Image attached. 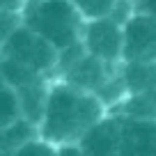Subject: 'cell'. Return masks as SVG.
<instances>
[{
	"instance_id": "1",
	"label": "cell",
	"mask_w": 156,
	"mask_h": 156,
	"mask_svg": "<svg viewBox=\"0 0 156 156\" xmlns=\"http://www.w3.org/2000/svg\"><path fill=\"white\" fill-rule=\"evenodd\" d=\"M106 117V103L92 92L69 83L51 87L48 108L41 122V138L53 145H78L92 126Z\"/></svg>"
},
{
	"instance_id": "2",
	"label": "cell",
	"mask_w": 156,
	"mask_h": 156,
	"mask_svg": "<svg viewBox=\"0 0 156 156\" xmlns=\"http://www.w3.org/2000/svg\"><path fill=\"white\" fill-rule=\"evenodd\" d=\"M30 30L51 41L58 51H67L78 44V7L71 0H39L25 14Z\"/></svg>"
},
{
	"instance_id": "3",
	"label": "cell",
	"mask_w": 156,
	"mask_h": 156,
	"mask_svg": "<svg viewBox=\"0 0 156 156\" xmlns=\"http://www.w3.org/2000/svg\"><path fill=\"white\" fill-rule=\"evenodd\" d=\"M2 48H5L2 51V58L21 62L37 73L48 71V69H53L60 62V51L51 41H46L41 34L30 30L28 25L25 28H16L5 39Z\"/></svg>"
},
{
	"instance_id": "4",
	"label": "cell",
	"mask_w": 156,
	"mask_h": 156,
	"mask_svg": "<svg viewBox=\"0 0 156 156\" xmlns=\"http://www.w3.org/2000/svg\"><path fill=\"white\" fill-rule=\"evenodd\" d=\"M124 60L126 62H156V19L140 14L124 25Z\"/></svg>"
},
{
	"instance_id": "5",
	"label": "cell",
	"mask_w": 156,
	"mask_h": 156,
	"mask_svg": "<svg viewBox=\"0 0 156 156\" xmlns=\"http://www.w3.org/2000/svg\"><path fill=\"white\" fill-rule=\"evenodd\" d=\"M85 51L106 64L124 58V30H119L117 21L94 19L85 30Z\"/></svg>"
},
{
	"instance_id": "6",
	"label": "cell",
	"mask_w": 156,
	"mask_h": 156,
	"mask_svg": "<svg viewBox=\"0 0 156 156\" xmlns=\"http://www.w3.org/2000/svg\"><path fill=\"white\" fill-rule=\"evenodd\" d=\"M87 156H119L122 149V115L103 117L78 142Z\"/></svg>"
},
{
	"instance_id": "7",
	"label": "cell",
	"mask_w": 156,
	"mask_h": 156,
	"mask_svg": "<svg viewBox=\"0 0 156 156\" xmlns=\"http://www.w3.org/2000/svg\"><path fill=\"white\" fill-rule=\"evenodd\" d=\"M119 156H156V119H133L122 115Z\"/></svg>"
},
{
	"instance_id": "8",
	"label": "cell",
	"mask_w": 156,
	"mask_h": 156,
	"mask_svg": "<svg viewBox=\"0 0 156 156\" xmlns=\"http://www.w3.org/2000/svg\"><path fill=\"white\" fill-rule=\"evenodd\" d=\"M69 85L85 92L99 94L108 85V73H106V62H101L94 55L80 58L71 69H69Z\"/></svg>"
},
{
	"instance_id": "9",
	"label": "cell",
	"mask_w": 156,
	"mask_h": 156,
	"mask_svg": "<svg viewBox=\"0 0 156 156\" xmlns=\"http://www.w3.org/2000/svg\"><path fill=\"white\" fill-rule=\"evenodd\" d=\"M16 92H19V99H21L23 117L41 129V122H44V117H46V108H48L51 87H46L44 80H39V83L28 85L23 90H16Z\"/></svg>"
},
{
	"instance_id": "10",
	"label": "cell",
	"mask_w": 156,
	"mask_h": 156,
	"mask_svg": "<svg viewBox=\"0 0 156 156\" xmlns=\"http://www.w3.org/2000/svg\"><path fill=\"white\" fill-rule=\"evenodd\" d=\"M122 80L129 94H142L156 90V62H126Z\"/></svg>"
},
{
	"instance_id": "11",
	"label": "cell",
	"mask_w": 156,
	"mask_h": 156,
	"mask_svg": "<svg viewBox=\"0 0 156 156\" xmlns=\"http://www.w3.org/2000/svg\"><path fill=\"white\" fill-rule=\"evenodd\" d=\"M37 138H41V129L37 126V124L28 122V119H19V122H14L12 126L2 129V140H0V147H2V156L12 154V151H16L19 147L28 145V142L37 140Z\"/></svg>"
},
{
	"instance_id": "12",
	"label": "cell",
	"mask_w": 156,
	"mask_h": 156,
	"mask_svg": "<svg viewBox=\"0 0 156 156\" xmlns=\"http://www.w3.org/2000/svg\"><path fill=\"white\" fill-rule=\"evenodd\" d=\"M122 115L133 119H156V90L129 94L122 101Z\"/></svg>"
},
{
	"instance_id": "13",
	"label": "cell",
	"mask_w": 156,
	"mask_h": 156,
	"mask_svg": "<svg viewBox=\"0 0 156 156\" xmlns=\"http://www.w3.org/2000/svg\"><path fill=\"white\" fill-rule=\"evenodd\" d=\"M0 71H2V83L14 87V90H23V87H28V85H34V83L41 80V73L32 71L30 67H25V64H21V62H14V60H9V58H2Z\"/></svg>"
},
{
	"instance_id": "14",
	"label": "cell",
	"mask_w": 156,
	"mask_h": 156,
	"mask_svg": "<svg viewBox=\"0 0 156 156\" xmlns=\"http://www.w3.org/2000/svg\"><path fill=\"white\" fill-rule=\"evenodd\" d=\"M23 119V110H21V99L14 87L2 83V94H0V129L12 126L14 122Z\"/></svg>"
},
{
	"instance_id": "15",
	"label": "cell",
	"mask_w": 156,
	"mask_h": 156,
	"mask_svg": "<svg viewBox=\"0 0 156 156\" xmlns=\"http://www.w3.org/2000/svg\"><path fill=\"white\" fill-rule=\"evenodd\" d=\"M73 5L78 7V12H83L90 19H106L108 14H112L117 0H71Z\"/></svg>"
},
{
	"instance_id": "16",
	"label": "cell",
	"mask_w": 156,
	"mask_h": 156,
	"mask_svg": "<svg viewBox=\"0 0 156 156\" xmlns=\"http://www.w3.org/2000/svg\"><path fill=\"white\" fill-rule=\"evenodd\" d=\"M7 156H60V147L48 142V140H44V138H37V140L19 147L16 151H12Z\"/></svg>"
},
{
	"instance_id": "17",
	"label": "cell",
	"mask_w": 156,
	"mask_h": 156,
	"mask_svg": "<svg viewBox=\"0 0 156 156\" xmlns=\"http://www.w3.org/2000/svg\"><path fill=\"white\" fill-rule=\"evenodd\" d=\"M60 156H87L80 145H62L60 147Z\"/></svg>"
},
{
	"instance_id": "18",
	"label": "cell",
	"mask_w": 156,
	"mask_h": 156,
	"mask_svg": "<svg viewBox=\"0 0 156 156\" xmlns=\"http://www.w3.org/2000/svg\"><path fill=\"white\" fill-rule=\"evenodd\" d=\"M142 7H145V12L149 16L156 19V0H142Z\"/></svg>"
},
{
	"instance_id": "19",
	"label": "cell",
	"mask_w": 156,
	"mask_h": 156,
	"mask_svg": "<svg viewBox=\"0 0 156 156\" xmlns=\"http://www.w3.org/2000/svg\"><path fill=\"white\" fill-rule=\"evenodd\" d=\"M21 2H23V0H2V9L5 12H14Z\"/></svg>"
}]
</instances>
